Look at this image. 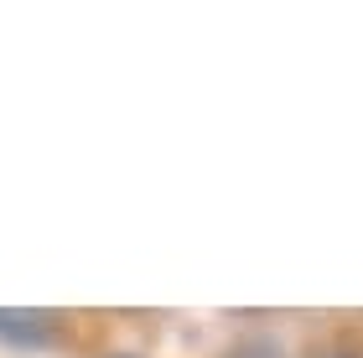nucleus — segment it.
Here are the masks:
<instances>
[{"label":"nucleus","instance_id":"nucleus-1","mask_svg":"<svg viewBox=\"0 0 363 358\" xmlns=\"http://www.w3.org/2000/svg\"><path fill=\"white\" fill-rule=\"evenodd\" d=\"M57 332L52 312H21V306H0V343L11 348H47Z\"/></svg>","mask_w":363,"mask_h":358},{"label":"nucleus","instance_id":"nucleus-2","mask_svg":"<svg viewBox=\"0 0 363 358\" xmlns=\"http://www.w3.org/2000/svg\"><path fill=\"white\" fill-rule=\"evenodd\" d=\"M337 358H348V353H337Z\"/></svg>","mask_w":363,"mask_h":358}]
</instances>
